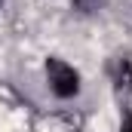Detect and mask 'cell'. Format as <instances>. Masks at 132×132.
Masks as SVG:
<instances>
[{
	"label": "cell",
	"instance_id": "cell-1",
	"mask_svg": "<svg viewBox=\"0 0 132 132\" xmlns=\"http://www.w3.org/2000/svg\"><path fill=\"white\" fill-rule=\"evenodd\" d=\"M46 77H49V86H52V92H55L59 98H71V95H77V89H80L77 71L71 65H65L62 59H49V62H46Z\"/></svg>",
	"mask_w": 132,
	"mask_h": 132
},
{
	"label": "cell",
	"instance_id": "cell-2",
	"mask_svg": "<svg viewBox=\"0 0 132 132\" xmlns=\"http://www.w3.org/2000/svg\"><path fill=\"white\" fill-rule=\"evenodd\" d=\"M117 89H132V65L126 59L117 62Z\"/></svg>",
	"mask_w": 132,
	"mask_h": 132
},
{
	"label": "cell",
	"instance_id": "cell-3",
	"mask_svg": "<svg viewBox=\"0 0 132 132\" xmlns=\"http://www.w3.org/2000/svg\"><path fill=\"white\" fill-rule=\"evenodd\" d=\"M123 132H132V120H126V126H123Z\"/></svg>",
	"mask_w": 132,
	"mask_h": 132
},
{
	"label": "cell",
	"instance_id": "cell-4",
	"mask_svg": "<svg viewBox=\"0 0 132 132\" xmlns=\"http://www.w3.org/2000/svg\"><path fill=\"white\" fill-rule=\"evenodd\" d=\"M77 3H80V6H89V3H92V0H77Z\"/></svg>",
	"mask_w": 132,
	"mask_h": 132
}]
</instances>
